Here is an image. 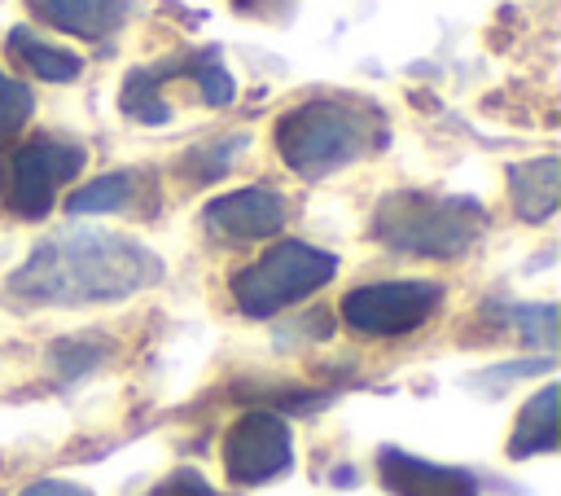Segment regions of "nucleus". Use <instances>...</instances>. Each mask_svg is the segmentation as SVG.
<instances>
[{
  "mask_svg": "<svg viewBox=\"0 0 561 496\" xmlns=\"http://www.w3.org/2000/svg\"><path fill=\"white\" fill-rule=\"evenodd\" d=\"M22 496H92V492H88V487H79V483H66V478H44V483L26 487Z\"/></svg>",
  "mask_w": 561,
  "mask_h": 496,
  "instance_id": "aec40b11",
  "label": "nucleus"
},
{
  "mask_svg": "<svg viewBox=\"0 0 561 496\" xmlns=\"http://www.w3.org/2000/svg\"><path fill=\"white\" fill-rule=\"evenodd\" d=\"M381 487L394 496H478V478L460 465H438L425 456H412L403 448L377 452Z\"/></svg>",
  "mask_w": 561,
  "mask_h": 496,
  "instance_id": "1a4fd4ad",
  "label": "nucleus"
},
{
  "mask_svg": "<svg viewBox=\"0 0 561 496\" xmlns=\"http://www.w3.org/2000/svg\"><path fill=\"white\" fill-rule=\"evenodd\" d=\"M88 154L79 140H53V136H39L31 145H22L13 158H9V206L26 219H39L48 215L57 189L66 180H75L83 171Z\"/></svg>",
  "mask_w": 561,
  "mask_h": 496,
  "instance_id": "39448f33",
  "label": "nucleus"
},
{
  "mask_svg": "<svg viewBox=\"0 0 561 496\" xmlns=\"http://www.w3.org/2000/svg\"><path fill=\"white\" fill-rule=\"evenodd\" d=\"M162 281V259L123 237V233H96V228H66L44 237L26 263L9 277V290L31 303H114L145 285Z\"/></svg>",
  "mask_w": 561,
  "mask_h": 496,
  "instance_id": "f257e3e1",
  "label": "nucleus"
},
{
  "mask_svg": "<svg viewBox=\"0 0 561 496\" xmlns=\"http://www.w3.org/2000/svg\"><path fill=\"white\" fill-rule=\"evenodd\" d=\"M202 219L219 241H263L285 228L289 211H285V198L272 189H237L215 198Z\"/></svg>",
  "mask_w": 561,
  "mask_h": 496,
  "instance_id": "6e6552de",
  "label": "nucleus"
},
{
  "mask_svg": "<svg viewBox=\"0 0 561 496\" xmlns=\"http://www.w3.org/2000/svg\"><path fill=\"white\" fill-rule=\"evenodd\" d=\"M136 198V171H110L66 198L70 215H101V211H123Z\"/></svg>",
  "mask_w": 561,
  "mask_h": 496,
  "instance_id": "2eb2a0df",
  "label": "nucleus"
},
{
  "mask_svg": "<svg viewBox=\"0 0 561 496\" xmlns=\"http://www.w3.org/2000/svg\"><path fill=\"white\" fill-rule=\"evenodd\" d=\"M210 57H219L215 48H202V53H180V57H167L158 66H136L127 79H123V114L136 119V123H167L171 119V105L162 101V83L167 79H193Z\"/></svg>",
  "mask_w": 561,
  "mask_h": 496,
  "instance_id": "9d476101",
  "label": "nucleus"
},
{
  "mask_svg": "<svg viewBox=\"0 0 561 496\" xmlns=\"http://www.w3.org/2000/svg\"><path fill=\"white\" fill-rule=\"evenodd\" d=\"M438 303H443V290L434 281H377V285L351 290L342 298V316L359 334L390 338L425 325Z\"/></svg>",
  "mask_w": 561,
  "mask_h": 496,
  "instance_id": "423d86ee",
  "label": "nucleus"
},
{
  "mask_svg": "<svg viewBox=\"0 0 561 496\" xmlns=\"http://www.w3.org/2000/svg\"><path fill=\"white\" fill-rule=\"evenodd\" d=\"M486 228V211L473 198H438V193H390L377 202L373 233L377 241L425 255V259H451L469 250Z\"/></svg>",
  "mask_w": 561,
  "mask_h": 496,
  "instance_id": "7ed1b4c3",
  "label": "nucleus"
},
{
  "mask_svg": "<svg viewBox=\"0 0 561 496\" xmlns=\"http://www.w3.org/2000/svg\"><path fill=\"white\" fill-rule=\"evenodd\" d=\"M557 448V386H543L517 417V430L508 439V456H535Z\"/></svg>",
  "mask_w": 561,
  "mask_h": 496,
  "instance_id": "4468645a",
  "label": "nucleus"
},
{
  "mask_svg": "<svg viewBox=\"0 0 561 496\" xmlns=\"http://www.w3.org/2000/svg\"><path fill=\"white\" fill-rule=\"evenodd\" d=\"M149 496H224V492H215L197 470H175V474H167Z\"/></svg>",
  "mask_w": 561,
  "mask_h": 496,
  "instance_id": "6ab92c4d",
  "label": "nucleus"
},
{
  "mask_svg": "<svg viewBox=\"0 0 561 496\" xmlns=\"http://www.w3.org/2000/svg\"><path fill=\"white\" fill-rule=\"evenodd\" d=\"M386 119L368 101H337V97H316L280 114L276 123V149L289 171L320 180L333 176L337 167H351L368 158L373 149L386 145Z\"/></svg>",
  "mask_w": 561,
  "mask_h": 496,
  "instance_id": "f03ea898",
  "label": "nucleus"
},
{
  "mask_svg": "<svg viewBox=\"0 0 561 496\" xmlns=\"http://www.w3.org/2000/svg\"><path fill=\"white\" fill-rule=\"evenodd\" d=\"M508 193H513V211L526 224H543L561 202V162L535 158V162L508 167Z\"/></svg>",
  "mask_w": 561,
  "mask_h": 496,
  "instance_id": "f8f14e48",
  "label": "nucleus"
},
{
  "mask_svg": "<svg viewBox=\"0 0 561 496\" xmlns=\"http://www.w3.org/2000/svg\"><path fill=\"white\" fill-rule=\"evenodd\" d=\"M245 145V136H228V140H219V145H197L188 158H202V167L197 171H188L193 180H215V176H224L228 171V162H232V154Z\"/></svg>",
  "mask_w": 561,
  "mask_h": 496,
  "instance_id": "a211bd4d",
  "label": "nucleus"
},
{
  "mask_svg": "<svg viewBox=\"0 0 561 496\" xmlns=\"http://www.w3.org/2000/svg\"><path fill=\"white\" fill-rule=\"evenodd\" d=\"M224 465L232 483H267L294 465V435L276 408H250L224 435Z\"/></svg>",
  "mask_w": 561,
  "mask_h": 496,
  "instance_id": "0eeeda50",
  "label": "nucleus"
},
{
  "mask_svg": "<svg viewBox=\"0 0 561 496\" xmlns=\"http://www.w3.org/2000/svg\"><path fill=\"white\" fill-rule=\"evenodd\" d=\"M333 272H337V259L329 250H316L307 241H276L267 255H259L250 268L232 277V298L245 316L263 320L316 294L320 285H329Z\"/></svg>",
  "mask_w": 561,
  "mask_h": 496,
  "instance_id": "20e7f679",
  "label": "nucleus"
},
{
  "mask_svg": "<svg viewBox=\"0 0 561 496\" xmlns=\"http://www.w3.org/2000/svg\"><path fill=\"white\" fill-rule=\"evenodd\" d=\"M508 320L526 334V338H535L539 347H557V307L552 303H535V307H508Z\"/></svg>",
  "mask_w": 561,
  "mask_h": 496,
  "instance_id": "f3484780",
  "label": "nucleus"
},
{
  "mask_svg": "<svg viewBox=\"0 0 561 496\" xmlns=\"http://www.w3.org/2000/svg\"><path fill=\"white\" fill-rule=\"evenodd\" d=\"M31 110H35V92L22 79H13V75L0 70V140H9L13 132H22L26 119H31Z\"/></svg>",
  "mask_w": 561,
  "mask_h": 496,
  "instance_id": "dca6fc26",
  "label": "nucleus"
},
{
  "mask_svg": "<svg viewBox=\"0 0 561 496\" xmlns=\"http://www.w3.org/2000/svg\"><path fill=\"white\" fill-rule=\"evenodd\" d=\"M26 4L39 22L83 40H105L127 18V0H26Z\"/></svg>",
  "mask_w": 561,
  "mask_h": 496,
  "instance_id": "9b49d317",
  "label": "nucleus"
},
{
  "mask_svg": "<svg viewBox=\"0 0 561 496\" xmlns=\"http://www.w3.org/2000/svg\"><path fill=\"white\" fill-rule=\"evenodd\" d=\"M9 53L35 75V79H48V83H70L83 75V57L70 53V48H57V44H44L35 31L26 26H13L9 31Z\"/></svg>",
  "mask_w": 561,
  "mask_h": 496,
  "instance_id": "ddd939ff",
  "label": "nucleus"
}]
</instances>
